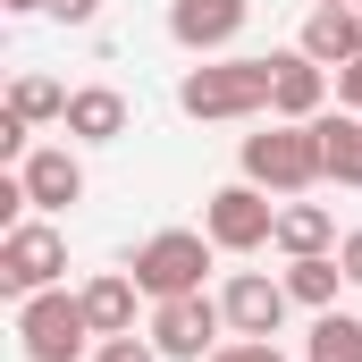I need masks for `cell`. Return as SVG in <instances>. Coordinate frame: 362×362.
Instances as JSON below:
<instances>
[{
    "label": "cell",
    "mask_w": 362,
    "mask_h": 362,
    "mask_svg": "<svg viewBox=\"0 0 362 362\" xmlns=\"http://www.w3.org/2000/svg\"><path fill=\"white\" fill-rule=\"evenodd\" d=\"M270 101H278V59H202L177 85L185 118H262Z\"/></svg>",
    "instance_id": "obj_1"
},
{
    "label": "cell",
    "mask_w": 362,
    "mask_h": 362,
    "mask_svg": "<svg viewBox=\"0 0 362 362\" xmlns=\"http://www.w3.org/2000/svg\"><path fill=\"white\" fill-rule=\"evenodd\" d=\"M245 177L262 194H303V185L329 177V152H320V118H278L270 135H245Z\"/></svg>",
    "instance_id": "obj_2"
},
{
    "label": "cell",
    "mask_w": 362,
    "mask_h": 362,
    "mask_svg": "<svg viewBox=\"0 0 362 362\" xmlns=\"http://www.w3.org/2000/svg\"><path fill=\"white\" fill-rule=\"evenodd\" d=\"M17 346H25V362H76L85 346H101L85 320V295H68V286L25 295L17 303Z\"/></svg>",
    "instance_id": "obj_3"
},
{
    "label": "cell",
    "mask_w": 362,
    "mask_h": 362,
    "mask_svg": "<svg viewBox=\"0 0 362 362\" xmlns=\"http://www.w3.org/2000/svg\"><path fill=\"white\" fill-rule=\"evenodd\" d=\"M211 253H219V245H211L202 228H160V236H144V245H135V262H127V270H135V286H144L152 303H169V295H202Z\"/></svg>",
    "instance_id": "obj_4"
},
{
    "label": "cell",
    "mask_w": 362,
    "mask_h": 362,
    "mask_svg": "<svg viewBox=\"0 0 362 362\" xmlns=\"http://www.w3.org/2000/svg\"><path fill=\"white\" fill-rule=\"evenodd\" d=\"M202 236H211L219 253H262V245L278 236V202L253 177H245V185H219V194L202 202Z\"/></svg>",
    "instance_id": "obj_5"
},
{
    "label": "cell",
    "mask_w": 362,
    "mask_h": 362,
    "mask_svg": "<svg viewBox=\"0 0 362 362\" xmlns=\"http://www.w3.org/2000/svg\"><path fill=\"white\" fill-rule=\"evenodd\" d=\"M68 270V236L51 228V219H25V228H8L0 236V295H42V286H59Z\"/></svg>",
    "instance_id": "obj_6"
},
{
    "label": "cell",
    "mask_w": 362,
    "mask_h": 362,
    "mask_svg": "<svg viewBox=\"0 0 362 362\" xmlns=\"http://www.w3.org/2000/svg\"><path fill=\"white\" fill-rule=\"evenodd\" d=\"M219 329H228L219 295H169V303H152V346L169 362H211L219 354Z\"/></svg>",
    "instance_id": "obj_7"
},
{
    "label": "cell",
    "mask_w": 362,
    "mask_h": 362,
    "mask_svg": "<svg viewBox=\"0 0 362 362\" xmlns=\"http://www.w3.org/2000/svg\"><path fill=\"white\" fill-rule=\"evenodd\" d=\"M245 17H253V0H169V42L194 59H219L245 34Z\"/></svg>",
    "instance_id": "obj_8"
},
{
    "label": "cell",
    "mask_w": 362,
    "mask_h": 362,
    "mask_svg": "<svg viewBox=\"0 0 362 362\" xmlns=\"http://www.w3.org/2000/svg\"><path fill=\"white\" fill-rule=\"evenodd\" d=\"M286 278H262V270H236L219 286V312H228V337H278V320H286Z\"/></svg>",
    "instance_id": "obj_9"
},
{
    "label": "cell",
    "mask_w": 362,
    "mask_h": 362,
    "mask_svg": "<svg viewBox=\"0 0 362 362\" xmlns=\"http://www.w3.org/2000/svg\"><path fill=\"white\" fill-rule=\"evenodd\" d=\"M295 51H312L320 68L362 59V8H354V0H312V17H303V42H295Z\"/></svg>",
    "instance_id": "obj_10"
},
{
    "label": "cell",
    "mask_w": 362,
    "mask_h": 362,
    "mask_svg": "<svg viewBox=\"0 0 362 362\" xmlns=\"http://www.w3.org/2000/svg\"><path fill=\"white\" fill-rule=\"evenodd\" d=\"M17 177H25V194H34V211H68V202H85V160H76V152H25Z\"/></svg>",
    "instance_id": "obj_11"
},
{
    "label": "cell",
    "mask_w": 362,
    "mask_h": 362,
    "mask_svg": "<svg viewBox=\"0 0 362 362\" xmlns=\"http://www.w3.org/2000/svg\"><path fill=\"white\" fill-rule=\"evenodd\" d=\"M278 59V118H320V110H329V68H320V59H312V51H270Z\"/></svg>",
    "instance_id": "obj_12"
},
{
    "label": "cell",
    "mask_w": 362,
    "mask_h": 362,
    "mask_svg": "<svg viewBox=\"0 0 362 362\" xmlns=\"http://www.w3.org/2000/svg\"><path fill=\"white\" fill-rule=\"evenodd\" d=\"M76 295H85L93 337H127V329H135V295H144V286H135V270H101L93 286H76Z\"/></svg>",
    "instance_id": "obj_13"
},
{
    "label": "cell",
    "mask_w": 362,
    "mask_h": 362,
    "mask_svg": "<svg viewBox=\"0 0 362 362\" xmlns=\"http://www.w3.org/2000/svg\"><path fill=\"white\" fill-rule=\"evenodd\" d=\"M76 144H118L127 135V93H110V85H85V93H68V118H59Z\"/></svg>",
    "instance_id": "obj_14"
},
{
    "label": "cell",
    "mask_w": 362,
    "mask_h": 362,
    "mask_svg": "<svg viewBox=\"0 0 362 362\" xmlns=\"http://www.w3.org/2000/svg\"><path fill=\"white\" fill-rule=\"evenodd\" d=\"M286 262H303V253H329L337 245V219L320 211V202H278V236H270Z\"/></svg>",
    "instance_id": "obj_15"
},
{
    "label": "cell",
    "mask_w": 362,
    "mask_h": 362,
    "mask_svg": "<svg viewBox=\"0 0 362 362\" xmlns=\"http://www.w3.org/2000/svg\"><path fill=\"white\" fill-rule=\"evenodd\" d=\"M337 286H346V262H337V253H303V262H286V295L312 303V312H337Z\"/></svg>",
    "instance_id": "obj_16"
},
{
    "label": "cell",
    "mask_w": 362,
    "mask_h": 362,
    "mask_svg": "<svg viewBox=\"0 0 362 362\" xmlns=\"http://www.w3.org/2000/svg\"><path fill=\"white\" fill-rule=\"evenodd\" d=\"M320 152H329L337 185H362V118L354 110H320Z\"/></svg>",
    "instance_id": "obj_17"
},
{
    "label": "cell",
    "mask_w": 362,
    "mask_h": 362,
    "mask_svg": "<svg viewBox=\"0 0 362 362\" xmlns=\"http://www.w3.org/2000/svg\"><path fill=\"white\" fill-rule=\"evenodd\" d=\"M303 362H362V320L354 312H320L312 337H303Z\"/></svg>",
    "instance_id": "obj_18"
},
{
    "label": "cell",
    "mask_w": 362,
    "mask_h": 362,
    "mask_svg": "<svg viewBox=\"0 0 362 362\" xmlns=\"http://www.w3.org/2000/svg\"><path fill=\"white\" fill-rule=\"evenodd\" d=\"M8 110H17L25 127H51V118H68V93L51 85V76H17V85H8Z\"/></svg>",
    "instance_id": "obj_19"
},
{
    "label": "cell",
    "mask_w": 362,
    "mask_h": 362,
    "mask_svg": "<svg viewBox=\"0 0 362 362\" xmlns=\"http://www.w3.org/2000/svg\"><path fill=\"white\" fill-rule=\"evenodd\" d=\"M93 362H160V346L127 329V337H101V346H93Z\"/></svg>",
    "instance_id": "obj_20"
},
{
    "label": "cell",
    "mask_w": 362,
    "mask_h": 362,
    "mask_svg": "<svg viewBox=\"0 0 362 362\" xmlns=\"http://www.w3.org/2000/svg\"><path fill=\"white\" fill-rule=\"evenodd\" d=\"M211 362H286V354H278L270 337H228V346H219Z\"/></svg>",
    "instance_id": "obj_21"
},
{
    "label": "cell",
    "mask_w": 362,
    "mask_h": 362,
    "mask_svg": "<svg viewBox=\"0 0 362 362\" xmlns=\"http://www.w3.org/2000/svg\"><path fill=\"white\" fill-rule=\"evenodd\" d=\"M337 110H354V118H362V59L337 68Z\"/></svg>",
    "instance_id": "obj_22"
},
{
    "label": "cell",
    "mask_w": 362,
    "mask_h": 362,
    "mask_svg": "<svg viewBox=\"0 0 362 362\" xmlns=\"http://www.w3.org/2000/svg\"><path fill=\"white\" fill-rule=\"evenodd\" d=\"M0 160H25V118L0 110Z\"/></svg>",
    "instance_id": "obj_23"
},
{
    "label": "cell",
    "mask_w": 362,
    "mask_h": 362,
    "mask_svg": "<svg viewBox=\"0 0 362 362\" xmlns=\"http://www.w3.org/2000/svg\"><path fill=\"white\" fill-rule=\"evenodd\" d=\"M51 17H59V25H93V17H101V0H51Z\"/></svg>",
    "instance_id": "obj_24"
},
{
    "label": "cell",
    "mask_w": 362,
    "mask_h": 362,
    "mask_svg": "<svg viewBox=\"0 0 362 362\" xmlns=\"http://www.w3.org/2000/svg\"><path fill=\"white\" fill-rule=\"evenodd\" d=\"M337 262H346V286H362V228H354V236H337Z\"/></svg>",
    "instance_id": "obj_25"
},
{
    "label": "cell",
    "mask_w": 362,
    "mask_h": 362,
    "mask_svg": "<svg viewBox=\"0 0 362 362\" xmlns=\"http://www.w3.org/2000/svg\"><path fill=\"white\" fill-rule=\"evenodd\" d=\"M0 8H51V0H0Z\"/></svg>",
    "instance_id": "obj_26"
}]
</instances>
